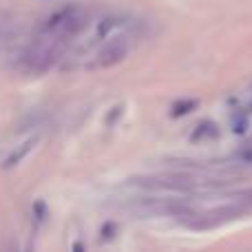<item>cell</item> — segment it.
<instances>
[{"label":"cell","instance_id":"9","mask_svg":"<svg viewBox=\"0 0 252 252\" xmlns=\"http://www.w3.org/2000/svg\"><path fill=\"white\" fill-rule=\"evenodd\" d=\"M246 128H248V120H246L244 115H239V118L235 120V124H232V133L241 135V133H246Z\"/></svg>","mask_w":252,"mask_h":252},{"label":"cell","instance_id":"1","mask_svg":"<svg viewBox=\"0 0 252 252\" xmlns=\"http://www.w3.org/2000/svg\"><path fill=\"white\" fill-rule=\"evenodd\" d=\"M66 42L56 38H49V35L35 33V38L31 40V44H27L22 49V53L18 56V71L27 75H40L44 71H49L56 60L60 58L62 49H64Z\"/></svg>","mask_w":252,"mask_h":252},{"label":"cell","instance_id":"5","mask_svg":"<svg viewBox=\"0 0 252 252\" xmlns=\"http://www.w3.org/2000/svg\"><path fill=\"white\" fill-rule=\"evenodd\" d=\"M217 135H219L217 124H215V122H210V120H206V122L197 124V128L192 130V135H190V142L199 144V142H206V139H215V137H217Z\"/></svg>","mask_w":252,"mask_h":252},{"label":"cell","instance_id":"7","mask_svg":"<svg viewBox=\"0 0 252 252\" xmlns=\"http://www.w3.org/2000/svg\"><path fill=\"white\" fill-rule=\"evenodd\" d=\"M197 106H199V102H197V100H179V102H175V104H173L170 115H173V118H182V115L192 113Z\"/></svg>","mask_w":252,"mask_h":252},{"label":"cell","instance_id":"2","mask_svg":"<svg viewBox=\"0 0 252 252\" xmlns=\"http://www.w3.org/2000/svg\"><path fill=\"white\" fill-rule=\"evenodd\" d=\"M84 25H87V11L78 4H71V7H64L60 11H56L53 16H49L40 25L38 33L69 42L73 35H78L84 29Z\"/></svg>","mask_w":252,"mask_h":252},{"label":"cell","instance_id":"10","mask_svg":"<svg viewBox=\"0 0 252 252\" xmlns=\"http://www.w3.org/2000/svg\"><path fill=\"white\" fill-rule=\"evenodd\" d=\"M248 197H252V190H250V192H248Z\"/></svg>","mask_w":252,"mask_h":252},{"label":"cell","instance_id":"6","mask_svg":"<svg viewBox=\"0 0 252 252\" xmlns=\"http://www.w3.org/2000/svg\"><path fill=\"white\" fill-rule=\"evenodd\" d=\"M120 25H122V22H120V18H118V16H106L104 20L97 22V31H95V35H97L100 40L111 38V35H113V31L118 29Z\"/></svg>","mask_w":252,"mask_h":252},{"label":"cell","instance_id":"8","mask_svg":"<svg viewBox=\"0 0 252 252\" xmlns=\"http://www.w3.org/2000/svg\"><path fill=\"white\" fill-rule=\"evenodd\" d=\"M232 159L239 161V164H252V148H241L239 153L232 155Z\"/></svg>","mask_w":252,"mask_h":252},{"label":"cell","instance_id":"4","mask_svg":"<svg viewBox=\"0 0 252 252\" xmlns=\"http://www.w3.org/2000/svg\"><path fill=\"white\" fill-rule=\"evenodd\" d=\"M35 142H38V139H35V137H31V139H27V142H22L20 146H16V151H11V153H9V157L2 161V168H13V166H18V164H20V161L25 159V157L31 153V148L35 146Z\"/></svg>","mask_w":252,"mask_h":252},{"label":"cell","instance_id":"3","mask_svg":"<svg viewBox=\"0 0 252 252\" xmlns=\"http://www.w3.org/2000/svg\"><path fill=\"white\" fill-rule=\"evenodd\" d=\"M128 51H130L128 35H115V38L111 35V38H106L104 47L95 53L93 62L89 64V69H111V66H115L118 62H122L124 58L128 56Z\"/></svg>","mask_w":252,"mask_h":252}]
</instances>
